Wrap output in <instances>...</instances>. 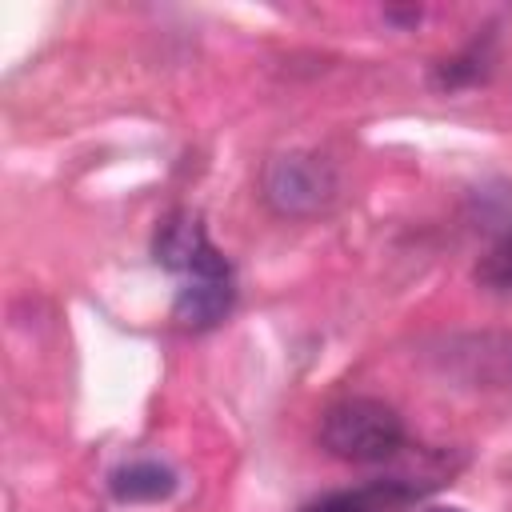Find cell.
Masks as SVG:
<instances>
[{"mask_svg":"<svg viewBox=\"0 0 512 512\" xmlns=\"http://www.w3.org/2000/svg\"><path fill=\"white\" fill-rule=\"evenodd\" d=\"M320 448L344 464H380L404 448V420L372 396H344L320 416Z\"/></svg>","mask_w":512,"mask_h":512,"instance_id":"obj_1","label":"cell"},{"mask_svg":"<svg viewBox=\"0 0 512 512\" xmlns=\"http://www.w3.org/2000/svg\"><path fill=\"white\" fill-rule=\"evenodd\" d=\"M260 188H264V200H268V208L276 216L304 220V216H320V212H328L336 204L340 176H336L328 156L292 148V152H276L264 164Z\"/></svg>","mask_w":512,"mask_h":512,"instance_id":"obj_2","label":"cell"},{"mask_svg":"<svg viewBox=\"0 0 512 512\" xmlns=\"http://www.w3.org/2000/svg\"><path fill=\"white\" fill-rule=\"evenodd\" d=\"M152 256H156L160 268H168V272L180 276V280L232 268V264L224 260V252L208 240L204 220H200L196 212H188V208H176V212H168V216L156 224Z\"/></svg>","mask_w":512,"mask_h":512,"instance_id":"obj_3","label":"cell"},{"mask_svg":"<svg viewBox=\"0 0 512 512\" xmlns=\"http://www.w3.org/2000/svg\"><path fill=\"white\" fill-rule=\"evenodd\" d=\"M232 300H236L232 268H224V272H208V276H192V280H180L172 316H176L184 328H192V332H200V328H216V324L232 312Z\"/></svg>","mask_w":512,"mask_h":512,"instance_id":"obj_4","label":"cell"},{"mask_svg":"<svg viewBox=\"0 0 512 512\" xmlns=\"http://www.w3.org/2000/svg\"><path fill=\"white\" fill-rule=\"evenodd\" d=\"M176 492V472L160 460H132L112 472V496L124 504H152Z\"/></svg>","mask_w":512,"mask_h":512,"instance_id":"obj_5","label":"cell"},{"mask_svg":"<svg viewBox=\"0 0 512 512\" xmlns=\"http://www.w3.org/2000/svg\"><path fill=\"white\" fill-rule=\"evenodd\" d=\"M476 284L492 292H512V232L476 264Z\"/></svg>","mask_w":512,"mask_h":512,"instance_id":"obj_6","label":"cell"},{"mask_svg":"<svg viewBox=\"0 0 512 512\" xmlns=\"http://www.w3.org/2000/svg\"><path fill=\"white\" fill-rule=\"evenodd\" d=\"M484 76V52L480 48H468V52H460V56H452V60H444V64H436V84L440 88H464V84H476Z\"/></svg>","mask_w":512,"mask_h":512,"instance_id":"obj_7","label":"cell"},{"mask_svg":"<svg viewBox=\"0 0 512 512\" xmlns=\"http://www.w3.org/2000/svg\"><path fill=\"white\" fill-rule=\"evenodd\" d=\"M304 512H368V508H364V500L356 492H336V496H324V500L308 504Z\"/></svg>","mask_w":512,"mask_h":512,"instance_id":"obj_8","label":"cell"},{"mask_svg":"<svg viewBox=\"0 0 512 512\" xmlns=\"http://www.w3.org/2000/svg\"><path fill=\"white\" fill-rule=\"evenodd\" d=\"M424 512H464V508H444V504H440V508H424Z\"/></svg>","mask_w":512,"mask_h":512,"instance_id":"obj_9","label":"cell"}]
</instances>
